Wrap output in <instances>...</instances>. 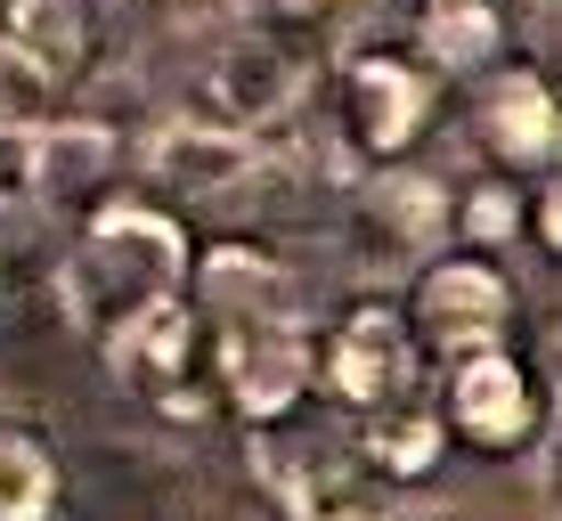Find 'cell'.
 Here are the masks:
<instances>
[{"label": "cell", "mask_w": 562, "mask_h": 521, "mask_svg": "<svg viewBox=\"0 0 562 521\" xmlns=\"http://www.w3.org/2000/svg\"><path fill=\"white\" fill-rule=\"evenodd\" d=\"M180 278H188L180 220H164L147 204H99L82 220V237H74L66 269H57V310L99 342L123 318H139L147 302H171Z\"/></svg>", "instance_id": "6da1fadb"}, {"label": "cell", "mask_w": 562, "mask_h": 521, "mask_svg": "<svg viewBox=\"0 0 562 521\" xmlns=\"http://www.w3.org/2000/svg\"><path fill=\"white\" fill-rule=\"evenodd\" d=\"M310 73H318V57H310V49H294L278 25H254V33H237V42L204 66L196 123L261 147V131L294 123V106L310 99Z\"/></svg>", "instance_id": "7a4b0ae2"}, {"label": "cell", "mask_w": 562, "mask_h": 521, "mask_svg": "<svg viewBox=\"0 0 562 521\" xmlns=\"http://www.w3.org/2000/svg\"><path fill=\"white\" fill-rule=\"evenodd\" d=\"M254 480L285 521H375V480L335 432H294V423H261L254 432Z\"/></svg>", "instance_id": "3957f363"}, {"label": "cell", "mask_w": 562, "mask_h": 521, "mask_svg": "<svg viewBox=\"0 0 562 521\" xmlns=\"http://www.w3.org/2000/svg\"><path fill=\"white\" fill-rule=\"evenodd\" d=\"M408 342L432 359H473V351H497L514 326V278L497 269L490 253H440L416 269V294H408Z\"/></svg>", "instance_id": "277c9868"}, {"label": "cell", "mask_w": 562, "mask_h": 521, "mask_svg": "<svg viewBox=\"0 0 562 521\" xmlns=\"http://www.w3.org/2000/svg\"><path fill=\"white\" fill-rule=\"evenodd\" d=\"M0 66L66 106L99 73V0H0Z\"/></svg>", "instance_id": "5b68a950"}, {"label": "cell", "mask_w": 562, "mask_h": 521, "mask_svg": "<svg viewBox=\"0 0 562 521\" xmlns=\"http://www.w3.org/2000/svg\"><path fill=\"white\" fill-rule=\"evenodd\" d=\"M310 392V335L302 318H228L221 326V399L245 423H285Z\"/></svg>", "instance_id": "8992f818"}, {"label": "cell", "mask_w": 562, "mask_h": 521, "mask_svg": "<svg viewBox=\"0 0 562 521\" xmlns=\"http://www.w3.org/2000/svg\"><path fill=\"white\" fill-rule=\"evenodd\" d=\"M424 114H432V73L408 57L367 49L342 66V147L359 163H392L424 139Z\"/></svg>", "instance_id": "52a82bcc"}, {"label": "cell", "mask_w": 562, "mask_h": 521, "mask_svg": "<svg viewBox=\"0 0 562 521\" xmlns=\"http://www.w3.org/2000/svg\"><path fill=\"white\" fill-rule=\"evenodd\" d=\"M408 375H416V342H408V326H400V310H351V318L326 326L318 383H326L335 408L375 416V408H392V399H408Z\"/></svg>", "instance_id": "ba28073f"}, {"label": "cell", "mask_w": 562, "mask_h": 521, "mask_svg": "<svg viewBox=\"0 0 562 521\" xmlns=\"http://www.w3.org/2000/svg\"><path fill=\"white\" fill-rule=\"evenodd\" d=\"M99 359L123 392H139L155 416H196V392H188V359H196V318L188 302H147L139 318H123L114 335H99Z\"/></svg>", "instance_id": "9c48e42d"}, {"label": "cell", "mask_w": 562, "mask_h": 521, "mask_svg": "<svg viewBox=\"0 0 562 521\" xmlns=\"http://www.w3.org/2000/svg\"><path fill=\"white\" fill-rule=\"evenodd\" d=\"M449 220L457 212L440 196V180H424V171H367L351 196V253L367 269H400V261L432 253Z\"/></svg>", "instance_id": "30bf717a"}, {"label": "cell", "mask_w": 562, "mask_h": 521, "mask_svg": "<svg viewBox=\"0 0 562 521\" xmlns=\"http://www.w3.org/2000/svg\"><path fill=\"white\" fill-rule=\"evenodd\" d=\"M449 432L473 440V449H490V456H506L538 432V383L506 342L449 366Z\"/></svg>", "instance_id": "8fae6325"}, {"label": "cell", "mask_w": 562, "mask_h": 521, "mask_svg": "<svg viewBox=\"0 0 562 521\" xmlns=\"http://www.w3.org/2000/svg\"><path fill=\"white\" fill-rule=\"evenodd\" d=\"M261 171H269V156L254 139H228V131L196 123V114H171L147 139V180L171 188V196H237Z\"/></svg>", "instance_id": "7c38bea8"}, {"label": "cell", "mask_w": 562, "mask_h": 521, "mask_svg": "<svg viewBox=\"0 0 562 521\" xmlns=\"http://www.w3.org/2000/svg\"><path fill=\"white\" fill-rule=\"evenodd\" d=\"M473 131H481V147H490L506 171H538V163L562 156V99L547 90V73L506 66V73H490V82H481Z\"/></svg>", "instance_id": "4fadbf2b"}, {"label": "cell", "mask_w": 562, "mask_h": 521, "mask_svg": "<svg viewBox=\"0 0 562 521\" xmlns=\"http://www.w3.org/2000/svg\"><path fill=\"white\" fill-rule=\"evenodd\" d=\"M196 285H204V310H221V326L228 318H294V278H285V261L254 253V245L204 253Z\"/></svg>", "instance_id": "5bb4252c"}, {"label": "cell", "mask_w": 562, "mask_h": 521, "mask_svg": "<svg viewBox=\"0 0 562 521\" xmlns=\"http://www.w3.org/2000/svg\"><path fill=\"white\" fill-rule=\"evenodd\" d=\"M351 456L367 465V480H424L440 465V408H416V399L375 408Z\"/></svg>", "instance_id": "9a60e30c"}, {"label": "cell", "mask_w": 562, "mask_h": 521, "mask_svg": "<svg viewBox=\"0 0 562 521\" xmlns=\"http://www.w3.org/2000/svg\"><path fill=\"white\" fill-rule=\"evenodd\" d=\"M506 33L497 9H440V16H416V42H424V66L432 73H481Z\"/></svg>", "instance_id": "2e32d148"}, {"label": "cell", "mask_w": 562, "mask_h": 521, "mask_svg": "<svg viewBox=\"0 0 562 521\" xmlns=\"http://www.w3.org/2000/svg\"><path fill=\"white\" fill-rule=\"evenodd\" d=\"M57 513V465L42 440L0 432V521H49Z\"/></svg>", "instance_id": "e0dca14e"}, {"label": "cell", "mask_w": 562, "mask_h": 521, "mask_svg": "<svg viewBox=\"0 0 562 521\" xmlns=\"http://www.w3.org/2000/svg\"><path fill=\"white\" fill-rule=\"evenodd\" d=\"M514 228H521V196L506 180H490L473 204H464V237H473V245H506Z\"/></svg>", "instance_id": "ac0fdd59"}, {"label": "cell", "mask_w": 562, "mask_h": 521, "mask_svg": "<svg viewBox=\"0 0 562 521\" xmlns=\"http://www.w3.org/2000/svg\"><path fill=\"white\" fill-rule=\"evenodd\" d=\"M367 9H375V0H278V33H342V25H359Z\"/></svg>", "instance_id": "d6986e66"}, {"label": "cell", "mask_w": 562, "mask_h": 521, "mask_svg": "<svg viewBox=\"0 0 562 521\" xmlns=\"http://www.w3.org/2000/svg\"><path fill=\"white\" fill-rule=\"evenodd\" d=\"M164 9L180 16V25H228V16H245L254 0H164Z\"/></svg>", "instance_id": "ffe728a7"}, {"label": "cell", "mask_w": 562, "mask_h": 521, "mask_svg": "<svg viewBox=\"0 0 562 521\" xmlns=\"http://www.w3.org/2000/svg\"><path fill=\"white\" fill-rule=\"evenodd\" d=\"M538 237H547V253L562 261V171L547 180V196H538Z\"/></svg>", "instance_id": "44dd1931"}, {"label": "cell", "mask_w": 562, "mask_h": 521, "mask_svg": "<svg viewBox=\"0 0 562 521\" xmlns=\"http://www.w3.org/2000/svg\"><path fill=\"white\" fill-rule=\"evenodd\" d=\"M440 9H497V0H408V16H440Z\"/></svg>", "instance_id": "7402d4cb"}, {"label": "cell", "mask_w": 562, "mask_h": 521, "mask_svg": "<svg viewBox=\"0 0 562 521\" xmlns=\"http://www.w3.org/2000/svg\"><path fill=\"white\" fill-rule=\"evenodd\" d=\"M554 49H562V0H554Z\"/></svg>", "instance_id": "603a6c76"}]
</instances>
